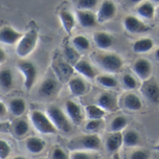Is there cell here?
Returning a JSON list of instances; mask_svg holds the SVG:
<instances>
[{
  "instance_id": "1",
  "label": "cell",
  "mask_w": 159,
  "mask_h": 159,
  "mask_svg": "<svg viewBox=\"0 0 159 159\" xmlns=\"http://www.w3.org/2000/svg\"><path fill=\"white\" fill-rule=\"evenodd\" d=\"M92 61L107 73H118L124 67V59L116 52H94L91 55Z\"/></svg>"
},
{
  "instance_id": "2",
  "label": "cell",
  "mask_w": 159,
  "mask_h": 159,
  "mask_svg": "<svg viewBox=\"0 0 159 159\" xmlns=\"http://www.w3.org/2000/svg\"><path fill=\"white\" fill-rule=\"evenodd\" d=\"M67 146L71 152L99 151L102 148V140L97 134H86L74 138L68 142Z\"/></svg>"
},
{
  "instance_id": "3",
  "label": "cell",
  "mask_w": 159,
  "mask_h": 159,
  "mask_svg": "<svg viewBox=\"0 0 159 159\" xmlns=\"http://www.w3.org/2000/svg\"><path fill=\"white\" fill-rule=\"evenodd\" d=\"M47 115L58 131L69 133L72 131V123L66 113L57 106H50L47 109Z\"/></svg>"
},
{
  "instance_id": "4",
  "label": "cell",
  "mask_w": 159,
  "mask_h": 159,
  "mask_svg": "<svg viewBox=\"0 0 159 159\" xmlns=\"http://www.w3.org/2000/svg\"><path fill=\"white\" fill-rule=\"evenodd\" d=\"M38 41V34L34 29H30L23 34L22 37L17 43L16 52L20 58L30 55L35 49Z\"/></svg>"
},
{
  "instance_id": "5",
  "label": "cell",
  "mask_w": 159,
  "mask_h": 159,
  "mask_svg": "<svg viewBox=\"0 0 159 159\" xmlns=\"http://www.w3.org/2000/svg\"><path fill=\"white\" fill-rule=\"evenodd\" d=\"M30 119L34 128L41 134H56L58 132L47 113L41 111H32L30 113Z\"/></svg>"
},
{
  "instance_id": "6",
  "label": "cell",
  "mask_w": 159,
  "mask_h": 159,
  "mask_svg": "<svg viewBox=\"0 0 159 159\" xmlns=\"http://www.w3.org/2000/svg\"><path fill=\"white\" fill-rule=\"evenodd\" d=\"M18 69L22 74L24 78V87L27 91L32 90L34 87L36 77H37V69L35 66L29 61H20L17 65Z\"/></svg>"
},
{
  "instance_id": "7",
  "label": "cell",
  "mask_w": 159,
  "mask_h": 159,
  "mask_svg": "<svg viewBox=\"0 0 159 159\" xmlns=\"http://www.w3.org/2000/svg\"><path fill=\"white\" fill-rule=\"evenodd\" d=\"M140 91L147 101L152 104H159V83L154 77L143 82Z\"/></svg>"
},
{
  "instance_id": "8",
  "label": "cell",
  "mask_w": 159,
  "mask_h": 159,
  "mask_svg": "<svg viewBox=\"0 0 159 159\" xmlns=\"http://www.w3.org/2000/svg\"><path fill=\"white\" fill-rule=\"evenodd\" d=\"M123 25L125 30L129 34L146 33L150 30L149 26L139 17L134 15H128L124 18Z\"/></svg>"
},
{
  "instance_id": "9",
  "label": "cell",
  "mask_w": 159,
  "mask_h": 159,
  "mask_svg": "<svg viewBox=\"0 0 159 159\" xmlns=\"http://www.w3.org/2000/svg\"><path fill=\"white\" fill-rule=\"evenodd\" d=\"M116 12H117V7L115 2L109 0L102 1L96 14L97 22L99 23L107 22L116 17Z\"/></svg>"
},
{
  "instance_id": "10",
  "label": "cell",
  "mask_w": 159,
  "mask_h": 159,
  "mask_svg": "<svg viewBox=\"0 0 159 159\" xmlns=\"http://www.w3.org/2000/svg\"><path fill=\"white\" fill-rule=\"evenodd\" d=\"M132 71L141 81L144 82L152 77L153 65L146 58H138L132 64Z\"/></svg>"
},
{
  "instance_id": "11",
  "label": "cell",
  "mask_w": 159,
  "mask_h": 159,
  "mask_svg": "<svg viewBox=\"0 0 159 159\" xmlns=\"http://www.w3.org/2000/svg\"><path fill=\"white\" fill-rule=\"evenodd\" d=\"M60 89V83L58 79L55 77L49 76L47 77L40 84L38 93L39 96L44 98H49L54 97Z\"/></svg>"
},
{
  "instance_id": "12",
  "label": "cell",
  "mask_w": 159,
  "mask_h": 159,
  "mask_svg": "<svg viewBox=\"0 0 159 159\" xmlns=\"http://www.w3.org/2000/svg\"><path fill=\"white\" fill-rule=\"evenodd\" d=\"M64 107H65V113L67 117L69 118L70 122L75 126L81 125L84 120V115H83L81 107L76 102L71 99L65 102Z\"/></svg>"
},
{
  "instance_id": "13",
  "label": "cell",
  "mask_w": 159,
  "mask_h": 159,
  "mask_svg": "<svg viewBox=\"0 0 159 159\" xmlns=\"http://www.w3.org/2000/svg\"><path fill=\"white\" fill-rule=\"evenodd\" d=\"M105 112H114L118 110V101L116 97L109 92H103L97 97V104Z\"/></svg>"
},
{
  "instance_id": "14",
  "label": "cell",
  "mask_w": 159,
  "mask_h": 159,
  "mask_svg": "<svg viewBox=\"0 0 159 159\" xmlns=\"http://www.w3.org/2000/svg\"><path fill=\"white\" fill-rule=\"evenodd\" d=\"M22 36L23 33L17 31L11 26L6 25L0 28V43L14 45L20 41Z\"/></svg>"
},
{
  "instance_id": "15",
  "label": "cell",
  "mask_w": 159,
  "mask_h": 159,
  "mask_svg": "<svg viewBox=\"0 0 159 159\" xmlns=\"http://www.w3.org/2000/svg\"><path fill=\"white\" fill-rule=\"evenodd\" d=\"M70 92L75 97H82L88 94L89 86L88 82L80 77H73L68 81Z\"/></svg>"
},
{
  "instance_id": "16",
  "label": "cell",
  "mask_w": 159,
  "mask_h": 159,
  "mask_svg": "<svg viewBox=\"0 0 159 159\" xmlns=\"http://www.w3.org/2000/svg\"><path fill=\"white\" fill-rule=\"evenodd\" d=\"M96 47L102 51H106L114 45V37L105 31H97L92 36Z\"/></svg>"
},
{
  "instance_id": "17",
  "label": "cell",
  "mask_w": 159,
  "mask_h": 159,
  "mask_svg": "<svg viewBox=\"0 0 159 159\" xmlns=\"http://www.w3.org/2000/svg\"><path fill=\"white\" fill-rule=\"evenodd\" d=\"M75 18L79 22V24L85 28L93 27L98 23L96 14L92 10L77 9L75 11Z\"/></svg>"
},
{
  "instance_id": "18",
  "label": "cell",
  "mask_w": 159,
  "mask_h": 159,
  "mask_svg": "<svg viewBox=\"0 0 159 159\" xmlns=\"http://www.w3.org/2000/svg\"><path fill=\"white\" fill-rule=\"evenodd\" d=\"M122 145H123V134L121 132L111 133L105 141V149L108 153L112 155L118 153Z\"/></svg>"
},
{
  "instance_id": "19",
  "label": "cell",
  "mask_w": 159,
  "mask_h": 159,
  "mask_svg": "<svg viewBox=\"0 0 159 159\" xmlns=\"http://www.w3.org/2000/svg\"><path fill=\"white\" fill-rule=\"evenodd\" d=\"M135 10L142 20H152L156 16V7L150 1H143L140 3Z\"/></svg>"
},
{
  "instance_id": "20",
  "label": "cell",
  "mask_w": 159,
  "mask_h": 159,
  "mask_svg": "<svg viewBox=\"0 0 159 159\" xmlns=\"http://www.w3.org/2000/svg\"><path fill=\"white\" fill-rule=\"evenodd\" d=\"M74 69L76 70L79 74L84 76L89 80H93L96 78V70L92 65L86 59H80L75 66Z\"/></svg>"
},
{
  "instance_id": "21",
  "label": "cell",
  "mask_w": 159,
  "mask_h": 159,
  "mask_svg": "<svg viewBox=\"0 0 159 159\" xmlns=\"http://www.w3.org/2000/svg\"><path fill=\"white\" fill-rule=\"evenodd\" d=\"M123 107L130 112H138L143 108V101L136 94L129 93L123 98Z\"/></svg>"
},
{
  "instance_id": "22",
  "label": "cell",
  "mask_w": 159,
  "mask_h": 159,
  "mask_svg": "<svg viewBox=\"0 0 159 159\" xmlns=\"http://www.w3.org/2000/svg\"><path fill=\"white\" fill-rule=\"evenodd\" d=\"M25 147L31 154L37 155L42 153L46 148V142L37 137H29L25 142Z\"/></svg>"
},
{
  "instance_id": "23",
  "label": "cell",
  "mask_w": 159,
  "mask_h": 159,
  "mask_svg": "<svg viewBox=\"0 0 159 159\" xmlns=\"http://www.w3.org/2000/svg\"><path fill=\"white\" fill-rule=\"evenodd\" d=\"M10 130H12L13 135L19 139L24 137L29 131V123L24 118H18L15 120L10 127Z\"/></svg>"
},
{
  "instance_id": "24",
  "label": "cell",
  "mask_w": 159,
  "mask_h": 159,
  "mask_svg": "<svg viewBox=\"0 0 159 159\" xmlns=\"http://www.w3.org/2000/svg\"><path fill=\"white\" fill-rule=\"evenodd\" d=\"M155 47V42L151 37H143L133 43L132 50L135 53H145Z\"/></svg>"
},
{
  "instance_id": "25",
  "label": "cell",
  "mask_w": 159,
  "mask_h": 159,
  "mask_svg": "<svg viewBox=\"0 0 159 159\" xmlns=\"http://www.w3.org/2000/svg\"><path fill=\"white\" fill-rule=\"evenodd\" d=\"M54 71L56 73V76L58 80H61V82L69 81L71 78V75L74 72V67L70 66L69 64L65 63H58L54 66Z\"/></svg>"
},
{
  "instance_id": "26",
  "label": "cell",
  "mask_w": 159,
  "mask_h": 159,
  "mask_svg": "<svg viewBox=\"0 0 159 159\" xmlns=\"http://www.w3.org/2000/svg\"><path fill=\"white\" fill-rule=\"evenodd\" d=\"M59 17L61 21L64 30L68 34H71L75 25V18L73 13L67 9H61L59 13Z\"/></svg>"
},
{
  "instance_id": "27",
  "label": "cell",
  "mask_w": 159,
  "mask_h": 159,
  "mask_svg": "<svg viewBox=\"0 0 159 159\" xmlns=\"http://www.w3.org/2000/svg\"><path fill=\"white\" fill-rule=\"evenodd\" d=\"M26 102L23 98L17 97L13 98L8 103V110L9 112L16 117H20L22 115L26 110Z\"/></svg>"
},
{
  "instance_id": "28",
  "label": "cell",
  "mask_w": 159,
  "mask_h": 159,
  "mask_svg": "<svg viewBox=\"0 0 159 159\" xmlns=\"http://www.w3.org/2000/svg\"><path fill=\"white\" fill-rule=\"evenodd\" d=\"M14 84L13 73L10 68H3L0 70V87L5 91L12 89Z\"/></svg>"
},
{
  "instance_id": "29",
  "label": "cell",
  "mask_w": 159,
  "mask_h": 159,
  "mask_svg": "<svg viewBox=\"0 0 159 159\" xmlns=\"http://www.w3.org/2000/svg\"><path fill=\"white\" fill-rule=\"evenodd\" d=\"M140 143V135L134 129H129L123 134V145L129 148L136 147Z\"/></svg>"
},
{
  "instance_id": "30",
  "label": "cell",
  "mask_w": 159,
  "mask_h": 159,
  "mask_svg": "<svg viewBox=\"0 0 159 159\" xmlns=\"http://www.w3.org/2000/svg\"><path fill=\"white\" fill-rule=\"evenodd\" d=\"M95 81L100 86L106 88V89H115L118 85L116 79L114 78L113 76L109 75V74L98 75V76H96Z\"/></svg>"
},
{
  "instance_id": "31",
  "label": "cell",
  "mask_w": 159,
  "mask_h": 159,
  "mask_svg": "<svg viewBox=\"0 0 159 159\" xmlns=\"http://www.w3.org/2000/svg\"><path fill=\"white\" fill-rule=\"evenodd\" d=\"M85 112L89 120H102V118L106 114V112L96 104H90L86 106Z\"/></svg>"
},
{
  "instance_id": "32",
  "label": "cell",
  "mask_w": 159,
  "mask_h": 159,
  "mask_svg": "<svg viewBox=\"0 0 159 159\" xmlns=\"http://www.w3.org/2000/svg\"><path fill=\"white\" fill-rule=\"evenodd\" d=\"M127 126H128V120L125 116L122 115L116 116L110 123L109 131L111 133H118V132L122 133V130H124Z\"/></svg>"
},
{
  "instance_id": "33",
  "label": "cell",
  "mask_w": 159,
  "mask_h": 159,
  "mask_svg": "<svg viewBox=\"0 0 159 159\" xmlns=\"http://www.w3.org/2000/svg\"><path fill=\"white\" fill-rule=\"evenodd\" d=\"M63 54L66 59V63L74 67V66L80 60L78 52L71 46H65L63 50Z\"/></svg>"
},
{
  "instance_id": "34",
  "label": "cell",
  "mask_w": 159,
  "mask_h": 159,
  "mask_svg": "<svg viewBox=\"0 0 159 159\" xmlns=\"http://www.w3.org/2000/svg\"><path fill=\"white\" fill-rule=\"evenodd\" d=\"M73 45L76 51H88L90 48V42L89 38L83 35H77L73 38Z\"/></svg>"
},
{
  "instance_id": "35",
  "label": "cell",
  "mask_w": 159,
  "mask_h": 159,
  "mask_svg": "<svg viewBox=\"0 0 159 159\" xmlns=\"http://www.w3.org/2000/svg\"><path fill=\"white\" fill-rule=\"evenodd\" d=\"M77 9L81 10H92L98 5L97 0H78L75 2Z\"/></svg>"
},
{
  "instance_id": "36",
  "label": "cell",
  "mask_w": 159,
  "mask_h": 159,
  "mask_svg": "<svg viewBox=\"0 0 159 159\" xmlns=\"http://www.w3.org/2000/svg\"><path fill=\"white\" fill-rule=\"evenodd\" d=\"M122 84L125 86V88L129 90H134L138 87V82L137 80L130 74H124L122 76Z\"/></svg>"
},
{
  "instance_id": "37",
  "label": "cell",
  "mask_w": 159,
  "mask_h": 159,
  "mask_svg": "<svg viewBox=\"0 0 159 159\" xmlns=\"http://www.w3.org/2000/svg\"><path fill=\"white\" fill-rule=\"evenodd\" d=\"M102 125V120H89L85 126V130L88 134H95Z\"/></svg>"
},
{
  "instance_id": "38",
  "label": "cell",
  "mask_w": 159,
  "mask_h": 159,
  "mask_svg": "<svg viewBox=\"0 0 159 159\" xmlns=\"http://www.w3.org/2000/svg\"><path fill=\"white\" fill-rule=\"evenodd\" d=\"M151 158V154L149 151L144 150V149H137L134 150L129 159H150Z\"/></svg>"
},
{
  "instance_id": "39",
  "label": "cell",
  "mask_w": 159,
  "mask_h": 159,
  "mask_svg": "<svg viewBox=\"0 0 159 159\" xmlns=\"http://www.w3.org/2000/svg\"><path fill=\"white\" fill-rule=\"evenodd\" d=\"M11 153V147L7 142L0 139V159H7Z\"/></svg>"
},
{
  "instance_id": "40",
  "label": "cell",
  "mask_w": 159,
  "mask_h": 159,
  "mask_svg": "<svg viewBox=\"0 0 159 159\" xmlns=\"http://www.w3.org/2000/svg\"><path fill=\"white\" fill-rule=\"evenodd\" d=\"M49 159H70L69 156L65 153V151L60 147H55L50 154Z\"/></svg>"
},
{
  "instance_id": "41",
  "label": "cell",
  "mask_w": 159,
  "mask_h": 159,
  "mask_svg": "<svg viewBox=\"0 0 159 159\" xmlns=\"http://www.w3.org/2000/svg\"><path fill=\"white\" fill-rule=\"evenodd\" d=\"M70 159H93V156L89 152H84V151H75L71 152Z\"/></svg>"
},
{
  "instance_id": "42",
  "label": "cell",
  "mask_w": 159,
  "mask_h": 159,
  "mask_svg": "<svg viewBox=\"0 0 159 159\" xmlns=\"http://www.w3.org/2000/svg\"><path fill=\"white\" fill-rule=\"evenodd\" d=\"M11 124L7 121H0V133H7L10 131Z\"/></svg>"
},
{
  "instance_id": "43",
  "label": "cell",
  "mask_w": 159,
  "mask_h": 159,
  "mask_svg": "<svg viewBox=\"0 0 159 159\" xmlns=\"http://www.w3.org/2000/svg\"><path fill=\"white\" fill-rule=\"evenodd\" d=\"M7 112V109L6 107V105L0 100V117H4Z\"/></svg>"
},
{
  "instance_id": "44",
  "label": "cell",
  "mask_w": 159,
  "mask_h": 159,
  "mask_svg": "<svg viewBox=\"0 0 159 159\" xmlns=\"http://www.w3.org/2000/svg\"><path fill=\"white\" fill-rule=\"evenodd\" d=\"M6 59H7V53H6V52L0 47V65L2 64V63H4L5 61H6Z\"/></svg>"
},
{
  "instance_id": "45",
  "label": "cell",
  "mask_w": 159,
  "mask_h": 159,
  "mask_svg": "<svg viewBox=\"0 0 159 159\" xmlns=\"http://www.w3.org/2000/svg\"><path fill=\"white\" fill-rule=\"evenodd\" d=\"M155 57H156V59L159 62V48H157L156 50V52H155Z\"/></svg>"
},
{
  "instance_id": "46",
  "label": "cell",
  "mask_w": 159,
  "mask_h": 159,
  "mask_svg": "<svg viewBox=\"0 0 159 159\" xmlns=\"http://www.w3.org/2000/svg\"><path fill=\"white\" fill-rule=\"evenodd\" d=\"M112 159H121V157H120V155H119L118 153H116V154L113 155V157H112Z\"/></svg>"
},
{
  "instance_id": "47",
  "label": "cell",
  "mask_w": 159,
  "mask_h": 159,
  "mask_svg": "<svg viewBox=\"0 0 159 159\" xmlns=\"http://www.w3.org/2000/svg\"><path fill=\"white\" fill-rule=\"evenodd\" d=\"M156 16H157V20L159 21V6L156 8Z\"/></svg>"
},
{
  "instance_id": "48",
  "label": "cell",
  "mask_w": 159,
  "mask_h": 159,
  "mask_svg": "<svg viewBox=\"0 0 159 159\" xmlns=\"http://www.w3.org/2000/svg\"><path fill=\"white\" fill-rule=\"evenodd\" d=\"M12 159H26L24 157H21V156H18V157H15L14 158Z\"/></svg>"
},
{
  "instance_id": "49",
  "label": "cell",
  "mask_w": 159,
  "mask_h": 159,
  "mask_svg": "<svg viewBox=\"0 0 159 159\" xmlns=\"http://www.w3.org/2000/svg\"><path fill=\"white\" fill-rule=\"evenodd\" d=\"M154 149L156 150V151H157V152H159V143L158 144H157L155 147H154Z\"/></svg>"
}]
</instances>
